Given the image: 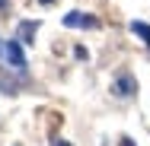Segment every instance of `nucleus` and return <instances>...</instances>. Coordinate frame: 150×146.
I'll return each instance as SVG.
<instances>
[{
    "label": "nucleus",
    "instance_id": "f257e3e1",
    "mask_svg": "<svg viewBox=\"0 0 150 146\" xmlns=\"http://www.w3.org/2000/svg\"><path fill=\"white\" fill-rule=\"evenodd\" d=\"M3 60H6L16 73H26V54H23V45H19L16 38H10V41L3 45Z\"/></svg>",
    "mask_w": 150,
    "mask_h": 146
},
{
    "label": "nucleus",
    "instance_id": "f03ea898",
    "mask_svg": "<svg viewBox=\"0 0 150 146\" xmlns=\"http://www.w3.org/2000/svg\"><path fill=\"white\" fill-rule=\"evenodd\" d=\"M61 22H64L67 29H96V26H99V22H96V16H90V13H80V10L67 13Z\"/></svg>",
    "mask_w": 150,
    "mask_h": 146
},
{
    "label": "nucleus",
    "instance_id": "7ed1b4c3",
    "mask_svg": "<svg viewBox=\"0 0 150 146\" xmlns=\"http://www.w3.org/2000/svg\"><path fill=\"white\" fill-rule=\"evenodd\" d=\"M137 92V83H134V76H118L115 80V95H121V98H128V95H134Z\"/></svg>",
    "mask_w": 150,
    "mask_h": 146
},
{
    "label": "nucleus",
    "instance_id": "20e7f679",
    "mask_svg": "<svg viewBox=\"0 0 150 146\" xmlns=\"http://www.w3.org/2000/svg\"><path fill=\"white\" fill-rule=\"evenodd\" d=\"M35 32H38V22H23V26H19V35H16V41H19V45H32Z\"/></svg>",
    "mask_w": 150,
    "mask_h": 146
},
{
    "label": "nucleus",
    "instance_id": "39448f33",
    "mask_svg": "<svg viewBox=\"0 0 150 146\" xmlns=\"http://www.w3.org/2000/svg\"><path fill=\"white\" fill-rule=\"evenodd\" d=\"M131 32L141 35V38L147 41V48H150V26H147V22H131Z\"/></svg>",
    "mask_w": 150,
    "mask_h": 146
},
{
    "label": "nucleus",
    "instance_id": "423d86ee",
    "mask_svg": "<svg viewBox=\"0 0 150 146\" xmlns=\"http://www.w3.org/2000/svg\"><path fill=\"white\" fill-rule=\"evenodd\" d=\"M51 146H74V143H67V140H61V137H54V140H51Z\"/></svg>",
    "mask_w": 150,
    "mask_h": 146
},
{
    "label": "nucleus",
    "instance_id": "0eeeda50",
    "mask_svg": "<svg viewBox=\"0 0 150 146\" xmlns=\"http://www.w3.org/2000/svg\"><path fill=\"white\" fill-rule=\"evenodd\" d=\"M0 10H6V0H0Z\"/></svg>",
    "mask_w": 150,
    "mask_h": 146
},
{
    "label": "nucleus",
    "instance_id": "6e6552de",
    "mask_svg": "<svg viewBox=\"0 0 150 146\" xmlns=\"http://www.w3.org/2000/svg\"><path fill=\"white\" fill-rule=\"evenodd\" d=\"M121 143H125V146H134V143H131V140H121Z\"/></svg>",
    "mask_w": 150,
    "mask_h": 146
},
{
    "label": "nucleus",
    "instance_id": "1a4fd4ad",
    "mask_svg": "<svg viewBox=\"0 0 150 146\" xmlns=\"http://www.w3.org/2000/svg\"><path fill=\"white\" fill-rule=\"evenodd\" d=\"M42 3H45V6H48V3H54V0H42Z\"/></svg>",
    "mask_w": 150,
    "mask_h": 146
},
{
    "label": "nucleus",
    "instance_id": "9d476101",
    "mask_svg": "<svg viewBox=\"0 0 150 146\" xmlns=\"http://www.w3.org/2000/svg\"><path fill=\"white\" fill-rule=\"evenodd\" d=\"M0 54H3V45H0Z\"/></svg>",
    "mask_w": 150,
    "mask_h": 146
}]
</instances>
